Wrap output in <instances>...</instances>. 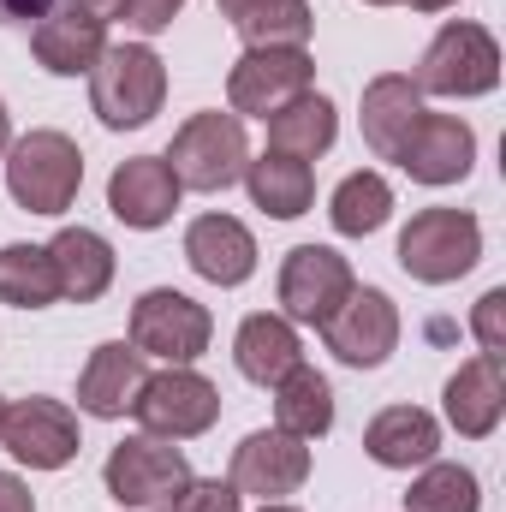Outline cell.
<instances>
[{
	"instance_id": "4",
	"label": "cell",
	"mask_w": 506,
	"mask_h": 512,
	"mask_svg": "<svg viewBox=\"0 0 506 512\" xmlns=\"http://www.w3.org/2000/svg\"><path fill=\"white\" fill-rule=\"evenodd\" d=\"M411 84L417 96H489L501 84V42L483 24H441Z\"/></svg>"
},
{
	"instance_id": "39",
	"label": "cell",
	"mask_w": 506,
	"mask_h": 512,
	"mask_svg": "<svg viewBox=\"0 0 506 512\" xmlns=\"http://www.w3.org/2000/svg\"><path fill=\"white\" fill-rule=\"evenodd\" d=\"M6 143H12V120H6V108H0V155H6Z\"/></svg>"
},
{
	"instance_id": "17",
	"label": "cell",
	"mask_w": 506,
	"mask_h": 512,
	"mask_svg": "<svg viewBox=\"0 0 506 512\" xmlns=\"http://www.w3.org/2000/svg\"><path fill=\"white\" fill-rule=\"evenodd\" d=\"M185 256L215 286H245L256 274V239L251 227L233 221V215H197L191 233H185Z\"/></svg>"
},
{
	"instance_id": "26",
	"label": "cell",
	"mask_w": 506,
	"mask_h": 512,
	"mask_svg": "<svg viewBox=\"0 0 506 512\" xmlns=\"http://www.w3.org/2000/svg\"><path fill=\"white\" fill-rule=\"evenodd\" d=\"M274 417H280V429H286V435L316 441V435H328V429H334V387L322 382L310 364H298L292 376H280V382H274Z\"/></svg>"
},
{
	"instance_id": "36",
	"label": "cell",
	"mask_w": 506,
	"mask_h": 512,
	"mask_svg": "<svg viewBox=\"0 0 506 512\" xmlns=\"http://www.w3.org/2000/svg\"><path fill=\"white\" fill-rule=\"evenodd\" d=\"M78 6L96 12V18H114V12H120V0H78Z\"/></svg>"
},
{
	"instance_id": "16",
	"label": "cell",
	"mask_w": 506,
	"mask_h": 512,
	"mask_svg": "<svg viewBox=\"0 0 506 512\" xmlns=\"http://www.w3.org/2000/svg\"><path fill=\"white\" fill-rule=\"evenodd\" d=\"M30 48H36V60H42L54 78H78V72H90V66L102 60V48H108V18H96V12H84V6H60L54 18H42V24L30 30Z\"/></svg>"
},
{
	"instance_id": "37",
	"label": "cell",
	"mask_w": 506,
	"mask_h": 512,
	"mask_svg": "<svg viewBox=\"0 0 506 512\" xmlns=\"http://www.w3.org/2000/svg\"><path fill=\"white\" fill-rule=\"evenodd\" d=\"M245 6H251V0H221V18H239Z\"/></svg>"
},
{
	"instance_id": "42",
	"label": "cell",
	"mask_w": 506,
	"mask_h": 512,
	"mask_svg": "<svg viewBox=\"0 0 506 512\" xmlns=\"http://www.w3.org/2000/svg\"><path fill=\"white\" fill-rule=\"evenodd\" d=\"M0 423H6V399H0Z\"/></svg>"
},
{
	"instance_id": "29",
	"label": "cell",
	"mask_w": 506,
	"mask_h": 512,
	"mask_svg": "<svg viewBox=\"0 0 506 512\" xmlns=\"http://www.w3.org/2000/svg\"><path fill=\"white\" fill-rule=\"evenodd\" d=\"M387 215H393V191H387L381 173H352V179H340V191H334V203H328V221H334V233H346V239H370L376 227H387Z\"/></svg>"
},
{
	"instance_id": "6",
	"label": "cell",
	"mask_w": 506,
	"mask_h": 512,
	"mask_svg": "<svg viewBox=\"0 0 506 512\" xmlns=\"http://www.w3.org/2000/svg\"><path fill=\"white\" fill-rule=\"evenodd\" d=\"M102 483H108V495H114L120 507L161 512L185 495L191 465H185V453H179L173 441H161V435H131V441H120V447L108 453Z\"/></svg>"
},
{
	"instance_id": "14",
	"label": "cell",
	"mask_w": 506,
	"mask_h": 512,
	"mask_svg": "<svg viewBox=\"0 0 506 512\" xmlns=\"http://www.w3.org/2000/svg\"><path fill=\"white\" fill-rule=\"evenodd\" d=\"M393 161L417 185H459L471 173V161H477V131L465 126V120H453V114H429L423 108V120L411 126V137L399 143Z\"/></svg>"
},
{
	"instance_id": "12",
	"label": "cell",
	"mask_w": 506,
	"mask_h": 512,
	"mask_svg": "<svg viewBox=\"0 0 506 512\" xmlns=\"http://www.w3.org/2000/svg\"><path fill=\"white\" fill-rule=\"evenodd\" d=\"M0 447L30 471H60L78 459V417L60 399H18V405H6Z\"/></svg>"
},
{
	"instance_id": "2",
	"label": "cell",
	"mask_w": 506,
	"mask_h": 512,
	"mask_svg": "<svg viewBox=\"0 0 506 512\" xmlns=\"http://www.w3.org/2000/svg\"><path fill=\"white\" fill-rule=\"evenodd\" d=\"M84 185V155L66 131H30L6 155V191L30 215H66Z\"/></svg>"
},
{
	"instance_id": "7",
	"label": "cell",
	"mask_w": 506,
	"mask_h": 512,
	"mask_svg": "<svg viewBox=\"0 0 506 512\" xmlns=\"http://www.w3.org/2000/svg\"><path fill=\"white\" fill-rule=\"evenodd\" d=\"M209 334H215L209 310H203L197 298L173 292V286H155V292H143V298L131 304V346H137L143 358L197 364V358L209 352Z\"/></svg>"
},
{
	"instance_id": "20",
	"label": "cell",
	"mask_w": 506,
	"mask_h": 512,
	"mask_svg": "<svg viewBox=\"0 0 506 512\" xmlns=\"http://www.w3.org/2000/svg\"><path fill=\"white\" fill-rule=\"evenodd\" d=\"M506 417V376H501V358H471L459 364V376L447 382V423L465 435V441H483L495 435V423Z\"/></svg>"
},
{
	"instance_id": "31",
	"label": "cell",
	"mask_w": 506,
	"mask_h": 512,
	"mask_svg": "<svg viewBox=\"0 0 506 512\" xmlns=\"http://www.w3.org/2000/svg\"><path fill=\"white\" fill-rule=\"evenodd\" d=\"M477 346H483V358H506V286L495 292H483L477 298Z\"/></svg>"
},
{
	"instance_id": "10",
	"label": "cell",
	"mask_w": 506,
	"mask_h": 512,
	"mask_svg": "<svg viewBox=\"0 0 506 512\" xmlns=\"http://www.w3.org/2000/svg\"><path fill=\"white\" fill-rule=\"evenodd\" d=\"M352 286H358L352 280V262L340 251H328V245H298V251L280 262V310H286V322L322 328L346 304Z\"/></svg>"
},
{
	"instance_id": "32",
	"label": "cell",
	"mask_w": 506,
	"mask_h": 512,
	"mask_svg": "<svg viewBox=\"0 0 506 512\" xmlns=\"http://www.w3.org/2000/svg\"><path fill=\"white\" fill-rule=\"evenodd\" d=\"M239 501H245V495H239L233 483H221V477L197 483V477H191V483H185V495H179L167 512H239Z\"/></svg>"
},
{
	"instance_id": "1",
	"label": "cell",
	"mask_w": 506,
	"mask_h": 512,
	"mask_svg": "<svg viewBox=\"0 0 506 512\" xmlns=\"http://www.w3.org/2000/svg\"><path fill=\"white\" fill-rule=\"evenodd\" d=\"M167 102V66L149 42H108L90 66V108L108 131L149 126Z\"/></svg>"
},
{
	"instance_id": "22",
	"label": "cell",
	"mask_w": 506,
	"mask_h": 512,
	"mask_svg": "<svg viewBox=\"0 0 506 512\" xmlns=\"http://www.w3.org/2000/svg\"><path fill=\"white\" fill-rule=\"evenodd\" d=\"M233 358H239V376L256 387H274L280 376H292L304 364V346H298V328L286 316H245L239 340H233Z\"/></svg>"
},
{
	"instance_id": "27",
	"label": "cell",
	"mask_w": 506,
	"mask_h": 512,
	"mask_svg": "<svg viewBox=\"0 0 506 512\" xmlns=\"http://www.w3.org/2000/svg\"><path fill=\"white\" fill-rule=\"evenodd\" d=\"M60 298L48 245H6L0 251V304L12 310H48Z\"/></svg>"
},
{
	"instance_id": "30",
	"label": "cell",
	"mask_w": 506,
	"mask_h": 512,
	"mask_svg": "<svg viewBox=\"0 0 506 512\" xmlns=\"http://www.w3.org/2000/svg\"><path fill=\"white\" fill-rule=\"evenodd\" d=\"M477 507H483L477 477L465 465H435V459H429V471L405 495V512H477Z\"/></svg>"
},
{
	"instance_id": "11",
	"label": "cell",
	"mask_w": 506,
	"mask_h": 512,
	"mask_svg": "<svg viewBox=\"0 0 506 512\" xmlns=\"http://www.w3.org/2000/svg\"><path fill=\"white\" fill-rule=\"evenodd\" d=\"M322 334H328V352L340 364L376 370V364H387V352L399 346V310H393V298L381 286H352L346 304L322 322Z\"/></svg>"
},
{
	"instance_id": "24",
	"label": "cell",
	"mask_w": 506,
	"mask_h": 512,
	"mask_svg": "<svg viewBox=\"0 0 506 512\" xmlns=\"http://www.w3.org/2000/svg\"><path fill=\"white\" fill-rule=\"evenodd\" d=\"M245 185H251V203L274 221H298L316 197V173L310 161H292V155H262V161H245Z\"/></svg>"
},
{
	"instance_id": "35",
	"label": "cell",
	"mask_w": 506,
	"mask_h": 512,
	"mask_svg": "<svg viewBox=\"0 0 506 512\" xmlns=\"http://www.w3.org/2000/svg\"><path fill=\"white\" fill-rule=\"evenodd\" d=\"M0 512H36L30 489H24L18 477H6V471H0Z\"/></svg>"
},
{
	"instance_id": "9",
	"label": "cell",
	"mask_w": 506,
	"mask_h": 512,
	"mask_svg": "<svg viewBox=\"0 0 506 512\" xmlns=\"http://www.w3.org/2000/svg\"><path fill=\"white\" fill-rule=\"evenodd\" d=\"M310 78H316V66L304 48H245L227 78V102H233V114L268 120L286 102H298L310 90Z\"/></svg>"
},
{
	"instance_id": "3",
	"label": "cell",
	"mask_w": 506,
	"mask_h": 512,
	"mask_svg": "<svg viewBox=\"0 0 506 512\" xmlns=\"http://www.w3.org/2000/svg\"><path fill=\"white\" fill-rule=\"evenodd\" d=\"M179 179V191H227L245 179L251 143H245V120L239 114H191L173 131V149L161 155Z\"/></svg>"
},
{
	"instance_id": "18",
	"label": "cell",
	"mask_w": 506,
	"mask_h": 512,
	"mask_svg": "<svg viewBox=\"0 0 506 512\" xmlns=\"http://www.w3.org/2000/svg\"><path fill=\"white\" fill-rule=\"evenodd\" d=\"M143 382H149L143 352H137L131 340H108V346L90 352V364H84V376H78V405H84L90 417H126L131 399L143 393Z\"/></svg>"
},
{
	"instance_id": "23",
	"label": "cell",
	"mask_w": 506,
	"mask_h": 512,
	"mask_svg": "<svg viewBox=\"0 0 506 512\" xmlns=\"http://www.w3.org/2000/svg\"><path fill=\"white\" fill-rule=\"evenodd\" d=\"M417 120H423V96H417V84H411V78L381 72L376 84L364 90V143L376 149L381 161H393V155H399V143L411 137Z\"/></svg>"
},
{
	"instance_id": "33",
	"label": "cell",
	"mask_w": 506,
	"mask_h": 512,
	"mask_svg": "<svg viewBox=\"0 0 506 512\" xmlns=\"http://www.w3.org/2000/svg\"><path fill=\"white\" fill-rule=\"evenodd\" d=\"M179 6H185V0H120V12H114V18H126L131 30L155 36V30H167V24L179 18Z\"/></svg>"
},
{
	"instance_id": "13",
	"label": "cell",
	"mask_w": 506,
	"mask_h": 512,
	"mask_svg": "<svg viewBox=\"0 0 506 512\" xmlns=\"http://www.w3.org/2000/svg\"><path fill=\"white\" fill-rule=\"evenodd\" d=\"M310 477V447L286 429H256L233 447V489L239 495H262V501H280V495H298Z\"/></svg>"
},
{
	"instance_id": "28",
	"label": "cell",
	"mask_w": 506,
	"mask_h": 512,
	"mask_svg": "<svg viewBox=\"0 0 506 512\" xmlns=\"http://www.w3.org/2000/svg\"><path fill=\"white\" fill-rule=\"evenodd\" d=\"M310 0H251L233 30L245 36V48H304L310 42Z\"/></svg>"
},
{
	"instance_id": "38",
	"label": "cell",
	"mask_w": 506,
	"mask_h": 512,
	"mask_svg": "<svg viewBox=\"0 0 506 512\" xmlns=\"http://www.w3.org/2000/svg\"><path fill=\"white\" fill-rule=\"evenodd\" d=\"M405 6H417V12H441V6H453V0H405Z\"/></svg>"
},
{
	"instance_id": "40",
	"label": "cell",
	"mask_w": 506,
	"mask_h": 512,
	"mask_svg": "<svg viewBox=\"0 0 506 512\" xmlns=\"http://www.w3.org/2000/svg\"><path fill=\"white\" fill-rule=\"evenodd\" d=\"M262 512H298V507H280V501H262Z\"/></svg>"
},
{
	"instance_id": "19",
	"label": "cell",
	"mask_w": 506,
	"mask_h": 512,
	"mask_svg": "<svg viewBox=\"0 0 506 512\" xmlns=\"http://www.w3.org/2000/svg\"><path fill=\"white\" fill-rule=\"evenodd\" d=\"M48 262H54L60 298H72V304H96L114 286V245L90 227H60L48 239Z\"/></svg>"
},
{
	"instance_id": "8",
	"label": "cell",
	"mask_w": 506,
	"mask_h": 512,
	"mask_svg": "<svg viewBox=\"0 0 506 512\" xmlns=\"http://www.w3.org/2000/svg\"><path fill=\"white\" fill-rule=\"evenodd\" d=\"M131 417L143 423V435H161V441H191V435L215 429V417H221V393H215V382H203L197 370L167 364L161 376H149V382H143V393L131 399Z\"/></svg>"
},
{
	"instance_id": "15",
	"label": "cell",
	"mask_w": 506,
	"mask_h": 512,
	"mask_svg": "<svg viewBox=\"0 0 506 512\" xmlns=\"http://www.w3.org/2000/svg\"><path fill=\"white\" fill-rule=\"evenodd\" d=\"M108 209H114L126 227H137V233L167 227L173 209H179V179H173V167H167L161 155H131L126 167H114V179H108Z\"/></svg>"
},
{
	"instance_id": "34",
	"label": "cell",
	"mask_w": 506,
	"mask_h": 512,
	"mask_svg": "<svg viewBox=\"0 0 506 512\" xmlns=\"http://www.w3.org/2000/svg\"><path fill=\"white\" fill-rule=\"evenodd\" d=\"M60 6H78V0H0V24H42V18H54Z\"/></svg>"
},
{
	"instance_id": "25",
	"label": "cell",
	"mask_w": 506,
	"mask_h": 512,
	"mask_svg": "<svg viewBox=\"0 0 506 512\" xmlns=\"http://www.w3.org/2000/svg\"><path fill=\"white\" fill-rule=\"evenodd\" d=\"M334 102L328 96H316V90H304L298 102H286L280 114H268V149L274 155H292V161H316L322 149H334Z\"/></svg>"
},
{
	"instance_id": "21",
	"label": "cell",
	"mask_w": 506,
	"mask_h": 512,
	"mask_svg": "<svg viewBox=\"0 0 506 512\" xmlns=\"http://www.w3.org/2000/svg\"><path fill=\"white\" fill-rule=\"evenodd\" d=\"M441 447V423L417 405H387L376 423L364 429V453L387 465V471H411V465H429Z\"/></svg>"
},
{
	"instance_id": "41",
	"label": "cell",
	"mask_w": 506,
	"mask_h": 512,
	"mask_svg": "<svg viewBox=\"0 0 506 512\" xmlns=\"http://www.w3.org/2000/svg\"><path fill=\"white\" fill-rule=\"evenodd\" d=\"M370 6H399V0H370Z\"/></svg>"
},
{
	"instance_id": "5",
	"label": "cell",
	"mask_w": 506,
	"mask_h": 512,
	"mask_svg": "<svg viewBox=\"0 0 506 512\" xmlns=\"http://www.w3.org/2000/svg\"><path fill=\"white\" fill-rule=\"evenodd\" d=\"M477 256H483V227L465 209H423L399 233V268L423 286H447V280L471 274Z\"/></svg>"
}]
</instances>
